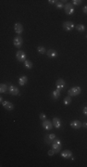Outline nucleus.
Listing matches in <instances>:
<instances>
[{
    "label": "nucleus",
    "instance_id": "obj_18",
    "mask_svg": "<svg viewBox=\"0 0 87 167\" xmlns=\"http://www.w3.org/2000/svg\"><path fill=\"white\" fill-rule=\"evenodd\" d=\"M24 66H25V68L26 69H28V70H30V69H31L32 68V62H31V61H29V60H26V61H24Z\"/></svg>",
    "mask_w": 87,
    "mask_h": 167
},
{
    "label": "nucleus",
    "instance_id": "obj_9",
    "mask_svg": "<svg viewBox=\"0 0 87 167\" xmlns=\"http://www.w3.org/2000/svg\"><path fill=\"white\" fill-rule=\"evenodd\" d=\"M56 86H57V89L62 90L63 88L66 86V82L63 80L62 78H59V79H58L56 82Z\"/></svg>",
    "mask_w": 87,
    "mask_h": 167
},
{
    "label": "nucleus",
    "instance_id": "obj_24",
    "mask_svg": "<svg viewBox=\"0 0 87 167\" xmlns=\"http://www.w3.org/2000/svg\"><path fill=\"white\" fill-rule=\"evenodd\" d=\"M82 0H72V5L74 6H80L82 5Z\"/></svg>",
    "mask_w": 87,
    "mask_h": 167
},
{
    "label": "nucleus",
    "instance_id": "obj_31",
    "mask_svg": "<svg viewBox=\"0 0 87 167\" xmlns=\"http://www.w3.org/2000/svg\"><path fill=\"white\" fill-rule=\"evenodd\" d=\"M83 113H84V115L87 116V107H84V108H83Z\"/></svg>",
    "mask_w": 87,
    "mask_h": 167
},
{
    "label": "nucleus",
    "instance_id": "obj_22",
    "mask_svg": "<svg viewBox=\"0 0 87 167\" xmlns=\"http://www.w3.org/2000/svg\"><path fill=\"white\" fill-rule=\"evenodd\" d=\"M64 1H57V3L56 4H55V5H56V7H57V8H58V9H61V8H63V7H65V6H64Z\"/></svg>",
    "mask_w": 87,
    "mask_h": 167
},
{
    "label": "nucleus",
    "instance_id": "obj_5",
    "mask_svg": "<svg viewBox=\"0 0 87 167\" xmlns=\"http://www.w3.org/2000/svg\"><path fill=\"white\" fill-rule=\"evenodd\" d=\"M64 8H65V13L67 15H72L75 11L73 5L71 3H67L65 5V7H64Z\"/></svg>",
    "mask_w": 87,
    "mask_h": 167
},
{
    "label": "nucleus",
    "instance_id": "obj_2",
    "mask_svg": "<svg viewBox=\"0 0 87 167\" xmlns=\"http://www.w3.org/2000/svg\"><path fill=\"white\" fill-rule=\"evenodd\" d=\"M81 92H82V88L80 86H74L69 90L68 95L70 97H76L78 95H80Z\"/></svg>",
    "mask_w": 87,
    "mask_h": 167
},
{
    "label": "nucleus",
    "instance_id": "obj_10",
    "mask_svg": "<svg viewBox=\"0 0 87 167\" xmlns=\"http://www.w3.org/2000/svg\"><path fill=\"white\" fill-rule=\"evenodd\" d=\"M42 125H43V127L46 129V130H51V129L53 128V123H51L50 121L47 120V119L43 122Z\"/></svg>",
    "mask_w": 87,
    "mask_h": 167
},
{
    "label": "nucleus",
    "instance_id": "obj_6",
    "mask_svg": "<svg viewBox=\"0 0 87 167\" xmlns=\"http://www.w3.org/2000/svg\"><path fill=\"white\" fill-rule=\"evenodd\" d=\"M74 23H73L72 22H63V29L65 30V31H67V32H70V31H71V30L74 28Z\"/></svg>",
    "mask_w": 87,
    "mask_h": 167
},
{
    "label": "nucleus",
    "instance_id": "obj_20",
    "mask_svg": "<svg viewBox=\"0 0 87 167\" xmlns=\"http://www.w3.org/2000/svg\"><path fill=\"white\" fill-rule=\"evenodd\" d=\"M85 26L83 24H78L77 26H76V30H77L78 32H80V33H83V32L85 31Z\"/></svg>",
    "mask_w": 87,
    "mask_h": 167
},
{
    "label": "nucleus",
    "instance_id": "obj_14",
    "mask_svg": "<svg viewBox=\"0 0 87 167\" xmlns=\"http://www.w3.org/2000/svg\"><path fill=\"white\" fill-rule=\"evenodd\" d=\"M46 55L48 58H56V57H58V54L55 49H49V50L46 51Z\"/></svg>",
    "mask_w": 87,
    "mask_h": 167
},
{
    "label": "nucleus",
    "instance_id": "obj_32",
    "mask_svg": "<svg viewBox=\"0 0 87 167\" xmlns=\"http://www.w3.org/2000/svg\"><path fill=\"white\" fill-rule=\"evenodd\" d=\"M82 125H83V127L87 128V123H83V124H82Z\"/></svg>",
    "mask_w": 87,
    "mask_h": 167
},
{
    "label": "nucleus",
    "instance_id": "obj_26",
    "mask_svg": "<svg viewBox=\"0 0 87 167\" xmlns=\"http://www.w3.org/2000/svg\"><path fill=\"white\" fill-rule=\"evenodd\" d=\"M40 119H41L42 121H45V120H46V115L44 112H42V113H40Z\"/></svg>",
    "mask_w": 87,
    "mask_h": 167
},
{
    "label": "nucleus",
    "instance_id": "obj_7",
    "mask_svg": "<svg viewBox=\"0 0 87 167\" xmlns=\"http://www.w3.org/2000/svg\"><path fill=\"white\" fill-rule=\"evenodd\" d=\"M14 30L18 35H20L23 33V26L20 22H16L14 25Z\"/></svg>",
    "mask_w": 87,
    "mask_h": 167
},
{
    "label": "nucleus",
    "instance_id": "obj_23",
    "mask_svg": "<svg viewBox=\"0 0 87 167\" xmlns=\"http://www.w3.org/2000/svg\"><path fill=\"white\" fill-rule=\"evenodd\" d=\"M63 103H64L65 105H70V103H71V97H70V96L65 97V99H64V100H63Z\"/></svg>",
    "mask_w": 87,
    "mask_h": 167
},
{
    "label": "nucleus",
    "instance_id": "obj_15",
    "mask_svg": "<svg viewBox=\"0 0 87 167\" xmlns=\"http://www.w3.org/2000/svg\"><path fill=\"white\" fill-rule=\"evenodd\" d=\"M52 123H53V125L56 127V128H60L61 127V121L60 119L58 118V117H55V118H53V121H52Z\"/></svg>",
    "mask_w": 87,
    "mask_h": 167
},
{
    "label": "nucleus",
    "instance_id": "obj_29",
    "mask_svg": "<svg viewBox=\"0 0 87 167\" xmlns=\"http://www.w3.org/2000/svg\"><path fill=\"white\" fill-rule=\"evenodd\" d=\"M48 3H49V4H51V5H54V4H56V3H57V1H56V0H49Z\"/></svg>",
    "mask_w": 87,
    "mask_h": 167
},
{
    "label": "nucleus",
    "instance_id": "obj_28",
    "mask_svg": "<svg viewBox=\"0 0 87 167\" xmlns=\"http://www.w3.org/2000/svg\"><path fill=\"white\" fill-rule=\"evenodd\" d=\"M45 140H46V142L47 143L48 145H50V143L52 142V141H51L50 139H49V138H48V136H47V135H46V137H45Z\"/></svg>",
    "mask_w": 87,
    "mask_h": 167
},
{
    "label": "nucleus",
    "instance_id": "obj_11",
    "mask_svg": "<svg viewBox=\"0 0 87 167\" xmlns=\"http://www.w3.org/2000/svg\"><path fill=\"white\" fill-rule=\"evenodd\" d=\"M2 105L6 110H7V111H12V110H14V105H13L10 101L5 100V101L2 103Z\"/></svg>",
    "mask_w": 87,
    "mask_h": 167
},
{
    "label": "nucleus",
    "instance_id": "obj_27",
    "mask_svg": "<svg viewBox=\"0 0 87 167\" xmlns=\"http://www.w3.org/2000/svg\"><path fill=\"white\" fill-rule=\"evenodd\" d=\"M55 150H53V149H52V150H48V152H47V154L49 155V156H53L54 154H55Z\"/></svg>",
    "mask_w": 87,
    "mask_h": 167
},
{
    "label": "nucleus",
    "instance_id": "obj_21",
    "mask_svg": "<svg viewBox=\"0 0 87 167\" xmlns=\"http://www.w3.org/2000/svg\"><path fill=\"white\" fill-rule=\"evenodd\" d=\"M37 51H38L39 54H42V55L46 53V48H45V46H39L38 47H37Z\"/></svg>",
    "mask_w": 87,
    "mask_h": 167
},
{
    "label": "nucleus",
    "instance_id": "obj_12",
    "mask_svg": "<svg viewBox=\"0 0 87 167\" xmlns=\"http://www.w3.org/2000/svg\"><path fill=\"white\" fill-rule=\"evenodd\" d=\"M82 123L80 121H78V120H74L70 123V126L72 127L73 129H80L82 127Z\"/></svg>",
    "mask_w": 87,
    "mask_h": 167
},
{
    "label": "nucleus",
    "instance_id": "obj_13",
    "mask_svg": "<svg viewBox=\"0 0 87 167\" xmlns=\"http://www.w3.org/2000/svg\"><path fill=\"white\" fill-rule=\"evenodd\" d=\"M61 156H62L64 159H70V158L72 157V152L69 150H63L62 152H61Z\"/></svg>",
    "mask_w": 87,
    "mask_h": 167
},
{
    "label": "nucleus",
    "instance_id": "obj_8",
    "mask_svg": "<svg viewBox=\"0 0 87 167\" xmlns=\"http://www.w3.org/2000/svg\"><path fill=\"white\" fill-rule=\"evenodd\" d=\"M8 92H9L10 95H12V96H18V95H19V89L17 86H15V85H9V87H8Z\"/></svg>",
    "mask_w": 87,
    "mask_h": 167
},
{
    "label": "nucleus",
    "instance_id": "obj_17",
    "mask_svg": "<svg viewBox=\"0 0 87 167\" xmlns=\"http://www.w3.org/2000/svg\"><path fill=\"white\" fill-rule=\"evenodd\" d=\"M60 91L61 90H58V89L54 90L53 92H52V97L54 99H58V97H60Z\"/></svg>",
    "mask_w": 87,
    "mask_h": 167
},
{
    "label": "nucleus",
    "instance_id": "obj_30",
    "mask_svg": "<svg viewBox=\"0 0 87 167\" xmlns=\"http://www.w3.org/2000/svg\"><path fill=\"white\" fill-rule=\"evenodd\" d=\"M82 11H83V13H85V14H87V6H85V7H83V8H82Z\"/></svg>",
    "mask_w": 87,
    "mask_h": 167
},
{
    "label": "nucleus",
    "instance_id": "obj_1",
    "mask_svg": "<svg viewBox=\"0 0 87 167\" xmlns=\"http://www.w3.org/2000/svg\"><path fill=\"white\" fill-rule=\"evenodd\" d=\"M51 146H52V149L55 150V152L58 153L60 151L61 148H62V143L61 141L58 139V138H56V139H54L51 143Z\"/></svg>",
    "mask_w": 87,
    "mask_h": 167
},
{
    "label": "nucleus",
    "instance_id": "obj_16",
    "mask_svg": "<svg viewBox=\"0 0 87 167\" xmlns=\"http://www.w3.org/2000/svg\"><path fill=\"white\" fill-rule=\"evenodd\" d=\"M27 82H28V78H27V76H25V75L20 76V78L19 79V85H21V86L26 85Z\"/></svg>",
    "mask_w": 87,
    "mask_h": 167
},
{
    "label": "nucleus",
    "instance_id": "obj_3",
    "mask_svg": "<svg viewBox=\"0 0 87 167\" xmlns=\"http://www.w3.org/2000/svg\"><path fill=\"white\" fill-rule=\"evenodd\" d=\"M22 44H23V39L20 35H17L15 36L13 39V45H14L17 48H20L22 46Z\"/></svg>",
    "mask_w": 87,
    "mask_h": 167
},
{
    "label": "nucleus",
    "instance_id": "obj_4",
    "mask_svg": "<svg viewBox=\"0 0 87 167\" xmlns=\"http://www.w3.org/2000/svg\"><path fill=\"white\" fill-rule=\"evenodd\" d=\"M16 58L20 62H24L26 61V54H25L24 51L22 50H18L17 53H16Z\"/></svg>",
    "mask_w": 87,
    "mask_h": 167
},
{
    "label": "nucleus",
    "instance_id": "obj_33",
    "mask_svg": "<svg viewBox=\"0 0 87 167\" xmlns=\"http://www.w3.org/2000/svg\"><path fill=\"white\" fill-rule=\"evenodd\" d=\"M86 37H87V35H86Z\"/></svg>",
    "mask_w": 87,
    "mask_h": 167
},
{
    "label": "nucleus",
    "instance_id": "obj_25",
    "mask_svg": "<svg viewBox=\"0 0 87 167\" xmlns=\"http://www.w3.org/2000/svg\"><path fill=\"white\" fill-rule=\"evenodd\" d=\"M47 136H48V138L50 139L51 141H53L54 139H56V135H55V134H50V135H47Z\"/></svg>",
    "mask_w": 87,
    "mask_h": 167
},
{
    "label": "nucleus",
    "instance_id": "obj_19",
    "mask_svg": "<svg viewBox=\"0 0 87 167\" xmlns=\"http://www.w3.org/2000/svg\"><path fill=\"white\" fill-rule=\"evenodd\" d=\"M7 91V85L6 84H1L0 85V93H6Z\"/></svg>",
    "mask_w": 87,
    "mask_h": 167
}]
</instances>
